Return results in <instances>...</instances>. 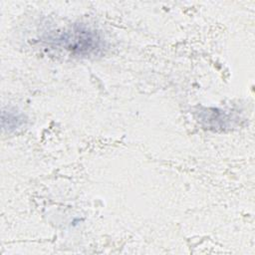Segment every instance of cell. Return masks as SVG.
Listing matches in <instances>:
<instances>
[{"label": "cell", "mask_w": 255, "mask_h": 255, "mask_svg": "<svg viewBox=\"0 0 255 255\" xmlns=\"http://www.w3.org/2000/svg\"><path fill=\"white\" fill-rule=\"evenodd\" d=\"M52 41L56 46L80 56L97 54L104 45L99 33L85 26H74L65 30L54 37Z\"/></svg>", "instance_id": "obj_1"}, {"label": "cell", "mask_w": 255, "mask_h": 255, "mask_svg": "<svg viewBox=\"0 0 255 255\" xmlns=\"http://www.w3.org/2000/svg\"><path fill=\"white\" fill-rule=\"evenodd\" d=\"M2 122H6L7 121V126L4 127V128H7L8 130L12 129V128H19L22 124H23V116L19 113H16L15 111L11 112L8 111L7 114V120L6 119H2Z\"/></svg>", "instance_id": "obj_2"}]
</instances>
